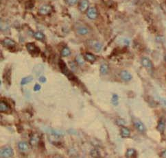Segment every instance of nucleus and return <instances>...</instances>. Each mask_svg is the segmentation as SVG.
<instances>
[{"label": "nucleus", "mask_w": 166, "mask_h": 158, "mask_svg": "<svg viewBox=\"0 0 166 158\" xmlns=\"http://www.w3.org/2000/svg\"><path fill=\"white\" fill-rule=\"evenodd\" d=\"M88 45L92 49H93L96 52H100L103 47V45L100 41L96 40H90L88 41Z\"/></svg>", "instance_id": "nucleus-3"}, {"label": "nucleus", "mask_w": 166, "mask_h": 158, "mask_svg": "<svg viewBox=\"0 0 166 158\" xmlns=\"http://www.w3.org/2000/svg\"><path fill=\"white\" fill-rule=\"evenodd\" d=\"M53 158H63V157L62 156H61V155H56V156L54 157Z\"/></svg>", "instance_id": "nucleus-34"}, {"label": "nucleus", "mask_w": 166, "mask_h": 158, "mask_svg": "<svg viewBox=\"0 0 166 158\" xmlns=\"http://www.w3.org/2000/svg\"><path fill=\"white\" fill-rule=\"evenodd\" d=\"M165 62H166V55H165Z\"/></svg>", "instance_id": "nucleus-35"}, {"label": "nucleus", "mask_w": 166, "mask_h": 158, "mask_svg": "<svg viewBox=\"0 0 166 158\" xmlns=\"http://www.w3.org/2000/svg\"><path fill=\"white\" fill-rule=\"evenodd\" d=\"M18 148L19 149V151H21L23 153L27 152L29 151L30 147H29V144L27 142L23 141L19 142L18 143Z\"/></svg>", "instance_id": "nucleus-15"}, {"label": "nucleus", "mask_w": 166, "mask_h": 158, "mask_svg": "<svg viewBox=\"0 0 166 158\" xmlns=\"http://www.w3.org/2000/svg\"><path fill=\"white\" fill-rule=\"evenodd\" d=\"M69 66H70L71 69H72V71L76 70V64H75V62H70L69 63Z\"/></svg>", "instance_id": "nucleus-29"}, {"label": "nucleus", "mask_w": 166, "mask_h": 158, "mask_svg": "<svg viewBox=\"0 0 166 158\" xmlns=\"http://www.w3.org/2000/svg\"><path fill=\"white\" fill-rule=\"evenodd\" d=\"M136 154V151L134 149H128L126 153V158H133Z\"/></svg>", "instance_id": "nucleus-23"}, {"label": "nucleus", "mask_w": 166, "mask_h": 158, "mask_svg": "<svg viewBox=\"0 0 166 158\" xmlns=\"http://www.w3.org/2000/svg\"><path fill=\"white\" fill-rule=\"evenodd\" d=\"M52 11V7L50 5L45 4L39 8V13L41 15H48Z\"/></svg>", "instance_id": "nucleus-6"}, {"label": "nucleus", "mask_w": 166, "mask_h": 158, "mask_svg": "<svg viewBox=\"0 0 166 158\" xmlns=\"http://www.w3.org/2000/svg\"><path fill=\"white\" fill-rule=\"evenodd\" d=\"M84 58L85 60H87V62H89L91 63L94 62L96 60V57L93 54L90 53H85V55H84Z\"/></svg>", "instance_id": "nucleus-18"}, {"label": "nucleus", "mask_w": 166, "mask_h": 158, "mask_svg": "<svg viewBox=\"0 0 166 158\" xmlns=\"http://www.w3.org/2000/svg\"><path fill=\"white\" fill-rule=\"evenodd\" d=\"M58 66H59L60 68H61V71L63 72V73L65 74L69 79H71V80H74L76 79L74 74L72 73V72L69 71V69L67 68V66L66 64L64 62V61L62 60H60L59 62H58Z\"/></svg>", "instance_id": "nucleus-1"}, {"label": "nucleus", "mask_w": 166, "mask_h": 158, "mask_svg": "<svg viewBox=\"0 0 166 158\" xmlns=\"http://www.w3.org/2000/svg\"><path fill=\"white\" fill-rule=\"evenodd\" d=\"M87 17L90 19H96L98 17V10L95 7L89 8L87 12Z\"/></svg>", "instance_id": "nucleus-8"}, {"label": "nucleus", "mask_w": 166, "mask_h": 158, "mask_svg": "<svg viewBox=\"0 0 166 158\" xmlns=\"http://www.w3.org/2000/svg\"><path fill=\"white\" fill-rule=\"evenodd\" d=\"M100 70L101 74H102V75H106V74L108 73V72H109V65H106V64H102V65L100 66Z\"/></svg>", "instance_id": "nucleus-21"}, {"label": "nucleus", "mask_w": 166, "mask_h": 158, "mask_svg": "<svg viewBox=\"0 0 166 158\" xmlns=\"http://www.w3.org/2000/svg\"><path fill=\"white\" fill-rule=\"evenodd\" d=\"M2 45L8 49H13L16 46V43L13 40L10 38H6L2 41Z\"/></svg>", "instance_id": "nucleus-7"}, {"label": "nucleus", "mask_w": 166, "mask_h": 158, "mask_svg": "<svg viewBox=\"0 0 166 158\" xmlns=\"http://www.w3.org/2000/svg\"><path fill=\"white\" fill-rule=\"evenodd\" d=\"M41 85L37 84L34 85V90L36 91V92H37V91H39V90H41Z\"/></svg>", "instance_id": "nucleus-31"}, {"label": "nucleus", "mask_w": 166, "mask_h": 158, "mask_svg": "<svg viewBox=\"0 0 166 158\" xmlns=\"http://www.w3.org/2000/svg\"><path fill=\"white\" fill-rule=\"evenodd\" d=\"M76 61L77 64L80 66H82L85 64V59L82 57L81 55H78L76 57Z\"/></svg>", "instance_id": "nucleus-25"}, {"label": "nucleus", "mask_w": 166, "mask_h": 158, "mask_svg": "<svg viewBox=\"0 0 166 158\" xmlns=\"http://www.w3.org/2000/svg\"><path fill=\"white\" fill-rule=\"evenodd\" d=\"M165 125H166V122L165 119L164 118H161L160 120H159V123L157 124V129L158 131H159L160 133H163L165 129Z\"/></svg>", "instance_id": "nucleus-12"}, {"label": "nucleus", "mask_w": 166, "mask_h": 158, "mask_svg": "<svg viewBox=\"0 0 166 158\" xmlns=\"http://www.w3.org/2000/svg\"><path fill=\"white\" fill-rule=\"evenodd\" d=\"M134 125H135V127L137 131H138L140 133H144L146 131V127H145V125H144V123H142L141 121H139V120H136L134 121Z\"/></svg>", "instance_id": "nucleus-10"}, {"label": "nucleus", "mask_w": 166, "mask_h": 158, "mask_svg": "<svg viewBox=\"0 0 166 158\" xmlns=\"http://www.w3.org/2000/svg\"><path fill=\"white\" fill-rule=\"evenodd\" d=\"M34 38H35L37 40L40 41H43L45 39V36L43 34V33L41 32V31H36L33 34Z\"/></svg>", "instance_id": "nucleus-19"}, {"label": "nucleus", "mask_w": 166, "mask_h": 158, "mask_svg": "<svg viewBox=\"0 0 166 158\" xmlns=\"http://www.w3.org/2000/svg\"><path fill=\"white\" fill-rule=\"evenodd\" d=\"M161 101H162L163 104L165 106H166V99L165 98H162V99H161Z\"/></svg>", "instance_id": "nucleus-33"}, {"label": "nucleus", "mask_w": 166, "mask_h": 158, "mask_svg": "<svg viewBox=\"0 0 166 158\" xmlns=\"http://www.w3.org/2000/svg\"><path fill=\"white\" fill-rule=\"evenodd\" d=\"M76 31H77L78 34H79L80 36H86L90 32L89 28L84 26H81L78 27Z\"/></svg>", "instance_id": "nucleus-14"}, {"label": "nucleus", "mask_w": 166, "mask_h": 158, "mask_svg": "<svg viewBox=\"0 0 166 158\" xmlns=\"http://www.w3.org/2000/svg\"><path fill=\"white\" fill-rule=\"evenodd\" d=\"M161 157L166 158V150H164L163 152H161Z\"/></svg>", "instance_id": "nucleus-32"}, {"label": "nucleus", "mask_w": 166, "mask_h": 158, "mask_svg": "<svg viewBox=\"0 0 166 158\" xmlns=\"http://www.w3.org/2000/svg\"><path fill=\"white\" fill-rule=\"evenodd\" d=\"M117 124L120 126H122V127H124V125L126 124V121L124 119L122 118H118L117 120Z\"/></svg>", "instance_id": "nucleus-28"}, {"label": "nucleus", "mask_w": 166, "mask_h": 158, "mask_svg": "<svg viewBox=\"0 0 166 158\" xmlns=\"http://www.w3.org/2000/svg\"><path fill=\"white\" fill-rule=\"evenodd\" d=\"M26 49L32 55H38L40 52L39 47L36 46L34 42H29L26 44Z\"/></svg>", "instance_id": "nucleus-4"}, {"label": "nucleus", "mask_w": 166, "mask_h": 158, "mask_svg": "<svg viewBox=\"0 0 166 158\" xmlns=\"http://www.w3.org/2000/svg\"><path fill=\"white\" fill-rule=\"evenodd\" d=\"M11 110V108L10 105L6 103V102L2 101L0 102V111L1 112H8Z\"/></svg>", "instance_id": "nucleus-16"}, {"label": "nucleus", "mask_w": 166, "mask_h": 158, "mask_svg": "<svg viewBox=\"0 0 166 158\" xmlns=\"http://www.w3.org/2000/svg\"><path fill=\"white\" fill-rule=\"evenodd\" d=\"M32 80H33V77L32 76H28V77H23L21 79V86H24V85L28 84L31 82Z\"/></svg>", "instance_id": "nucleus-20"}, {"label": "nucleus", "mask_w": 166, "mask_h": 158, "mask_svg": "<svg viewBox=\"0 0 166 158\" xmlns=\"http://www.w3.org/2000/svg\"><path fill=\"white\" fill-rule=\"evenodd\" d=\"M118 99L119 97L116 94H113L112 96V99H111V103H113V105L115 106H117L118 105Z\"/></svg>", "instance_id": "nucleus-26"}, {"label": "nucleus", "mask_w": 166, "mask_h": 158, "mask_svg": "<svg viewBox=\"0 0 166 158\" xmlns=\"http://www.w3.org/2000/svg\"><path fill=\"white\" fill-rule=\"evenodd\" d=\"M89 3L88 2V0H80L79 2V6H78V8H79L80 11L84 12L87 11L89 9Z\"/></svg>", "instance_id": "nucleus-9"}, {"label": "nucleus", "mask_w": 166, "mask_h": 158, "mask_svg": "<svg viewBox=\"0 0 166 158\" xmlns=\"http://www.w3.org/2000/svg\"><path fill=\"white\" fill-rule=\"evenodd\" d=\"M14 151L13 149L10 147H6L2 148L0 151L1 158H10L13 156Z\"/></svg>", "instance_id": "nucleus-2"}, {"label": "nucleus", "mask_w": 166, "mask_h": 158, "mask_svg": "<svg viewBox=\"0 0 166 158\" xmlns=\"http://www.w3.org/2000/svg\"><path fill=\"white\" fill-rule=\"evenodd\" d=\"M91 155L93 158H100L101 157V155H100V151H98L97 149H93L91 151L90 153Z\"/></svg>", "instance_id": "nucleus-24"}, {"label": "nucleus", "mask_w": 166, "mask_h": 158, "mask_svg": "<svg viewBox=\"0 0 166 158\" xmlns=\"http://www.w3.org/2000/svg\"><path fill=\"white\" fill-rule=\"evenodd\" d=\"M120 134L123 138H128L131 136V131L129 129H128L127 127H122V128L120 129Z\"/></svg>", "instance_id": "nucleus-17"}, {"label": "nucleus", "mask_w": 166, "mask_h": 158, "mask_svg": "<svg viewBox=\"0 0 166 158\" xmlns=\"http://www.w3.org/2000/svg\"><path fill=\"white\" fill-rule=\"evenodd\" d=\"M41 141V136L38 133L32 134L30 138V144L32 147H37Z\"/></svg>", "instance_id": "nucleus-5"}, {"label": "nucleus", "mask_w": 166, "mask_h": 158, "mask_svg": "<svg viewBox=\"0 0 166 158\" xmlns=\"http://www.w3.org/2000/svg\"><path fill=\"white\" fill-rule=\"evenodd\" d=\"M61 55L63 57H67L69 55H71V50L68 47H65L62 49L61 52Z\"/></svg>", "instance_id": "nucleus-22"}, {"label": "nucleus", "mask_w": 166, "mask_h": 158, "mask_svg": "<svg viewBox=\"0 0 166 158\" xmlns=\"http://www.w3.org/2000/svg\"><path fill=\"white\" fill-rule=\"evenodd\" d=\"M120 75L121 79L125 81H131L132 78H133V76L131 74V73H129L127 71H122L120 72Z\"/></svg>", "instance_id": "nucleus-11"}, {"label": "nucleus", "mask_w": 166, "mask_h": 158, "mask_svg": "<svg viewBox=\"0 0 166 158\" xmlns=\"http://www.w3.org/2000/svg\"><path fill=\"white\" fill-rule=\"evenodd\" d=\"M65 2L69 6H74L75 4H77L78 0H65Z\"/></svg>", "instance_id": "nucleus-27"}, {"label": "nucleus", "mask_w": 166, "mask_h": 158, "mask_svg": "<svg viewBox=\"0 0 166 158\" xmlns=\"http://www.w3.org/2000/svg\"><path fill=\"white\" fill-rule=\"evenodd\" d=\"M39 81H40L41 83H43V84H45V83L46 82V81H47L46 77H45L44 76H41V77H39Z\"/></svg>", "instance_id": "nucleus-30"}, {"label": "nucleus", "mask_w": 166, "mask_h": 158, "mask_svg": "<svg viewBox=\"0 0 166 158\" xmlns=\"http://www.w3.org/2000/svg\"><path fill=\"white\" fill-rule=\"evenodd\" d=\"M141 62L142 66H144V67H145V68H148V69H151V68H152V66H153L151 60H150L147 57L142 58Z\"/></svg>", "instance_id": "nucleus-13"}]
</instances>
